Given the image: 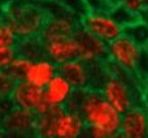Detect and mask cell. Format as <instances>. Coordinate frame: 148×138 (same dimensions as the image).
<instances>
[{
  "label": "cell",
  "instance_id": "obj_11",
  "mask_svg": "<svg viewBox=\"0 0 148 138\" xmlns=\"http://www.w3.org/2000/svg\"><path fill=\"white\" fill-rule=\"evenodd\" d=\"M77 38L79 42L78 59L87 64H100L108 61V43L100 38L92 35L83 28L77 31Z\"/></svg>",
  "mask_w": 148,
  "mask_h": 138
},
{
  "label": "cell",
  "instance_id": "obj_2",
  "mask_svg": "<svg viewBox=\"0 0 148 138\" xmlns=\"http://www.w3.org/2000/svg\"><path fill=\"white\" fill-rule=\"evenodd\" d=\"M107 67L109 73L100 91L118 112L125 113L135 106L147 104L144 82L135 73L123 70L110 61H107Z\"/></svg>",
  "mask_w": 148,
  "mask_h": 138
},
{
  "label": "cell",
  "instance_id": "obj_7",
  "mask_svg": "<svg viewBox=\"0 0 148 138\" xmlns=\"http://www.w3.org/2000/svg\"><path fill=\"white\" fill-rule=\"evenodd\" d=\"M142 51L143 47L136 44L126 34H122L113 42L108 43V61L126 72L135 73Z\"/></svg>",
  "mask_w": 148,
  "mask_h": 138
},
{
  "label": "cell",
  "instance_id": "obj_26",
  "mask_svg": "<svg viewBox=\"0 0 148 138\" xmlns=\"http://www.w3.org/2000/svg\"><path fill=\"white\" fill-rule=\"evenodd\" d=\"M14 1V0H0V9L4 10L5 8L8 7V5H10Z\"/></svg>",
  "mask_w": 148,
  "mask_h": 138
},
{
  "label": "cell",
  "instance_id": "obj_10",
  "mask_svg": "<svg viewBox=\"0 0 148 138\" xmlns=\"http://www.w3.org/2000/svg\"><path fill=\"white\" fill-rule=\"evenodd\" d=\"M42 42H43L44 55L57 65L78 59L79 56V42L75 34L53 37Z\"/></svg>",
  "mask_w": 148,
  "mask_h": 138
},
{
  "label": "cell",
  "instance_id": "obj_30",
  "mask_svg": "<svg viewBox=\"0 0 148 138\" xmlns=\"http://www.w3.org/2000/svg\"><path fill=\"white\" fill-rule=\"evenodd\" d=\"M108 138H125V137H123V136H122V134H121V133H120V132H118V133L113 134V136H109V137H108Z\"/></svg>",
  "mask_w": 148,
  "mask_h": 138
},
{
  "label": "cell",
  "instance_id": "obj_19",
  "mask_svg": "<svg viewBox=\"0 0 148 138\" xmlns=\"http://www.w3.org/2000/svg\"><path fill=\"white\" fill-rule=\"evenodd\" d=\"M16 83L17 79L9 73V70H0V100L10 99Z\"/></svg>",
  "mask_w": 148,
  "mask_h": 138
},
{
  "label": "cell",
  "instance_id": "obj_9",
  "mask_svg": "<svg viewBox=\"0 0 148 138\" xmlns=\"http://www.w3.org/2000/svg\"><path fill=\"white\" fill-rule=\"evenodd\" d=\"M10 100L14 107L33 111L38 116L46 115L51 110V106L44 100L43 89L26 81H17Z\"/></svg>",
  "mask_w": 148,
  "mask_h": 138
},
{
  "label": "cell",
  "instance_id": "obj_29",
  "mask_svg": "<svg viewBox=\"0 0 148 138\" xmlns=\"http://www.w3.org/2000/svg\"><path fill=\"white\" fill-rule=\"evenodd\" d=\"M144 94H146V100L148 103V79L144 82Z\"/></svg>",
  "mask_w": 148,
  "mask_h": 138
},
{
  "label": "cell",
  "instance_id": "obj_15",
  "mask_svg": "<svg viewBox=\"0 0 148 138\" xmlns=\"http://www.w3.org/2000/svg\"><path fill=\"white\" fill-rule=\"evenodd\" d=\"M123 34H126L140 47L148 48V21L140 18L135 23L125 28Z\"/></svg>",
  "mask_w": 148,
  "mask_h": 138
},
{
  "label": "cell",
  "instance_id": "obj_34",
  "mask_svg": "<svg viewBox=\"0 0 148 138\" xmlns=\"http://www.w3.org/2000/svg\"><path fill=\"white\" fill-rule=\"evenodd\" d=\"M147 108H148V103H147Z\"/></svg>",
  "mask_w": 148,
  "mask_h": 138
},
{
  "label": "cell",
  "instance_id": "obj_12",
  "mask_svg": "<svg viewBox=\"0 0 148 138\" xmlns=\"http://www.w3.org/2000/svg\"><path fill=\"white\" fill-rule=\"evenodd\" d=\"M120 133L125 138H148V108L139 104L122 113Z\"/></svg>",
  "mask_w": 148,
  "mask_h": 138
},
{
  "label": "cell",
  "instance_id": "obj_23",
  "mask_svg": "<svg viewBox=\"0 0 148 138\" xmlns=\"http://www.w3.org/2000/svg\"><path fill=\"white\" fill-rule=\"evenodd\" d=\"M135 74L143 82L148 79V48H143V51H142V55L135 68Z\"/></svg>",
  "mask_w": 148,
  "mask_h": 138
},
{
  "label": "cell",
  "instance_id": "obj_21",
  "mask_svg": "<svg viewBox=\"0 0 148 138\" xmlns=\"http://www.w3.org/2000/svg\"><path fill=\"white\" fill-rule=\"evenodd\" d=\"M33 59H30V57H26L23 56V55H20L18 54V56L14 59V61L12 63V65L9 67V73L12 74L13 77H14L17 81H21V79L23 78V74H25L26 69H27L29 64H30V61Z\"/></svg>",
  "mask_w": 148,
  "mask_h": 138
},
{
  "label": "cell",
  "instance_id": "obj_4",
  "mask_svg": "<svg viewBox=\"0 0 148 138\" xmlns=\"http://www.w3.org/2000/svg\"><path fill=\"white\" fill-rule=\"evenodd\" d=\"M86 124L77 111L69 107H51L46 115L38 116V137L81 138Z\"/></svg>",
  "mask_w": 148,
  "mask_h": 138
},
{
  "label": "cell",
  "instance_id": "obj_17",
  "mask_svg": "<svg viewBox=\"0 0 148 138\" xmlns=\"http://www.w3.org/2000/svg\"><path fill=\"white\" fill-rule=\"evenodd\" d=\"M18 43L20 38L3 13L0 16V46H17Z\"/></svg>",
  "mask_w": 148,
  "mask_h": 138
},
{
  "label": "cell",
  "instance_id": "obj_31",
  "mask_svg": "<svg viewBox=\"0 0 148 138\" xmlns=\"http://www.w3.org/2000/svg\"><path fill=\"white\" fill-rule=\"evenodd\" d=\"M110 3H113V4H117V0H110Z\"/></svg>",
  "mask_w": 148,
  "mask_h": 138
},
{
  "label": "cell",
  "instance_id": "obj_20",
  "mask_svg": "<svg viewBox=\"0 0 148 138\" xmlns=\"http://www.w3.org/2000/svg\"><path fill=\"white\" fill-rule=\"evenodd\" d=\"M51 1H53L55 4L60 5V7L65 8L69 12L74 13L79 18H82L88 12L86 4H84V0H51Z\"/></svg>",
  "mask_w": 148,
  "mask_h": 138
},
{
  "label": "cell",
  "instance_id": "obj_6",
  "mask_svg": "<svg viewBox=\"0 0 148 138\" xmlns=\"http://www.w3.org/2000/svg\"><path fill=\"white\" fill-rule=\"evenodd\" d=\"M36 121L38 115L35 112L13 106L9 112L0 120V124L7 132V137L38 138Z\"/></svg>",
  "mask_w": 148,
  "mask_h": 138
},
{
  "label": "cell",
  "instance_id": "obj_18",
  "mask_svg": "<svg viewBox=\"0 0 148 138\" xmlns=\"http://www.w3.org/2000/svg\"><path fill=\"white\" fill-rule=\"evenodd\" d=\"M110 14H112L113 17L116 18V21H117L118 23H121L123 28H127V26L133 25V23H135L136 21H139L142 18L140 16H138L136 13L131 12L130 9L125 8L121 4L113 5V8L110 9Z\"/></svg>",
  "mask_w": 148,
  "mask_h": 138
},
{
  "label": "cell",
  "instance_id": "obj_3",
  "mask_svg": "<svg viewBox=\"0 0 148 138\" xmlns=\"http://www.w3.org/2000/svg\"><path fill=\"white\" fill-rule=\"evenodd\" d=\"M20 41L39 38L48 20L46 0H14L4 9Z\"/></svg>",
  "mask_w": 148,
  "mask_h": 138
},
{
  "label": "cell",
  "instance_id": "obj_14",
  "mask_svg": "<svg viewBox=\"0 0 148 138\" xmlns=\"http://www.w3.org/2000/svg\"><path fill=\"white\" fill-rule=\"evenodd\" d=\"M57 73H59V65L47 56H43L31 60L21 81H26L44 89Z\"/></svg>",
  "mask_w": 148,
  "mask_h": 138
},
{
  "label": "cell",
  "instance_id": "obj_32",
  "mask_svg": "<svg viewBox=\"0 0 148 138\" xmlns=\"http://www.w3.org/2000/svg\"><path fill=\"white\" fill-rule=\"evenodd\" d=\"M3 13H4V10H3V9H0V16H1Z\"/></svg>",
  "mask_w": 148,
  "mask_h": 138
},
{
  "label": "cell",
  "instance_id": "obj_5",
  "mask_svg": "<svg viewBox=\"0 0 148 138\" xmlns=\"http://www.w3.org/2000/svg\"><path fill=\"white\" fill-rule=\"evenodd\" d=\"M46 7L48 10V20L39 37L42 41H47L53 37L77 34L81 28V18L78 16L55 4L51 0H46Z\"/></svg>",
  "mask_w": 148,
  "mask_h": 138
},
{
  "label": "cell",
  "instance_id": "obj_1",
  "mask_svg": "<svg viewBox=\"0 0 148 138\" xmlns=\"http://www.w3.org/2000/svg\"><path fill=\"white\" fill-rule=\"evenodd\" d=\"M68 107L81 115L86 130L94 138H108L120 132L122 113L105 99L100 90H75Z\"/></svg>",
  "mask_w": 148,
  "mask_h": 138
},
{
  "label": "cell",
  "instance_id": "obj_27",
  "mask_svg": "<svg viewBox=\"0 0 148 138\" xmlns=\"http://www.w3.org/2000/svg\"><path fill=\"white\" fill-rule=\"evenodd\" d=\"M0 138H7V132L3 128V125L0 124Z\"/></svg>",
  "mask_w": 148,
  "mask_h": 138
},
{
  "label": "cell",
  "instance_id": "obj_22",
  "mask_svg": "<svg viewBox=\"0 0 148 138\" xmlns=\"http://www.w3.org/2000/svg\"><path fill=\"white\" fill-rule=\"evenodd\" d=\"M17 56V46H0V70H8Z\"/></svg>",
  "mask_w": 148,
  "mask_h": 138
},
{
  "label": "cell",
  "instance_id": "obj_28",
  "mask_svg": "<svg viewBox=\"0 0 148 138\" xmlns=\"http://www.w3.org/2000/svg\"><path fill=\"white\" fill-rule=\"evenodd\" d=\"M142 18L148 21V0H146V12H144V14H143V17Z\"/></svg>",
  "mask_w": 148,
  "mask_h": 138
},
{
  "label": "cell",
  "instance_id": "obj_13",
  "mask_svg": "<svg viewBox=\"0 0 148 138\" xmlns=\"http://www.w3.org/2000/svg\"><path fill=\"white\" fill-rule=\"evenodd\" d=\"M44 91V100L51 107H68L70 99L73 98L75 89L68 78L59 73L47 83V86L43 89Z\"/></svg>",
  "mask_w": 148,
  "mask_h": 138
},
{
  "label": "cell",
  "instance_id": "obj_16",
  "mask_svg": "<svg viewBox=\"0 0 148 138\" xmlns=\"http://www.w3.org/2000/svg\"><path fill=\"white\" fill-rule=\"evenodd\" d=\"M17 50L20 55L30 57L33 60L46 56L43 48V42H42L40 38H31V39H25V41H20V43L17 44Z\"/></svg>",
  "mask_w": 148,
  "mask_h": 138
},
{
  "label": "cell",
  "instance_id": "obj_25",
  "mask_svg": "<svg viewBox=\"0 0 148 138\" xmlns=\"http://www.w3.org/2000/svg\"><path fill=\"white\" fill-rule=\"evenodd\" d=\"M117 4L123 5L140 17H143L146 12V0H117Z\"/></svg>",
  "mask_w": 148,
  "mask_h": 138
},
{
  "label": "cell",
  "instance_id": "obj_24",
  "mask_svg": "<svg viewBox=\"0 0 148 138\" xmlns=\"http://www.w3.org/2000/svg\"><path fill=\"white\" fill-rule=\"evenodd\" d=\"M84 4L88 12H110L114 5L110 0H84Z\"/></svg>",
  "mask_w": 148,
  "mask_h": 138
},
{
  "label": "cell",
  "instance_id": "obj_33",
  "mask_svg": "<svg viewBox=\"0 0 148 138\" xmlns=\"http://www.w3.org/2000/svg\"><path fill=\"white\" fill-rule=\"evenodd\" d=\"M38 138H53V137H38Z\"/></svg>",
  "mask_w": 148,
  "mask_h": 138
},
{
  "label": "cell",
  "instance_id": "obj_8",
  "mask_svg": "<svg viewBox=\"0 0 148 138\" xmlns=\"http://www.w3.org/2000/svg\"><path fill=\"white\" fill-rule=\"evenodd\" d=\"M81 26L107 43L117 39L125 31V28L116 21L110 12H87L81 18Z\"/></svg>",
  "mask_w": 148,
  "mask_h": 138
}]
</instances>
